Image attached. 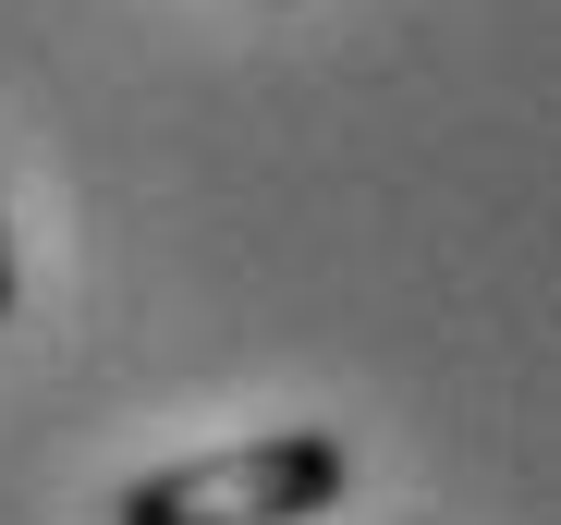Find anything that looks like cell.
Wrapping results in <instances>:
<instances>
[{
    "label": "cell",
    "mask_w": 561,
    "mask_h": 525,
    "mask_svg": "<svg viewBox=\"0 0 561 525\" xmlns=\"http://www.w3.org/2000/svg\"><path fill=\"white\" fill-rule=\"evenodd\" d=\"M354 501V441L330 427H268V441L196 453V465H147L111 525H318Z\"/></svg>",
    "instance_id": "obj_1"
},
{
    "label": "cell",
    "mask_w": 561,
    "mask_h": 525,
    "mask_svg": "<svg viewBox=\"0 0 561 525\" xmlns=\"http://www.w3.org/2000/svg\"><path fill=\"white\" fill-rule=\"evenodd\" d=\"M0 318H13V220H0Z\"/></svg>",
    "instance_id": "obj_2"
}]
</instances>
